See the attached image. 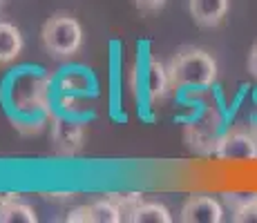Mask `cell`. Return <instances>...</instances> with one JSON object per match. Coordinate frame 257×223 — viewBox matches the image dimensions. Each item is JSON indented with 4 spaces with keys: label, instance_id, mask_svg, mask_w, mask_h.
<instances>
[{
    "label": "cell",
    "instance_id": "obj_1",
    "mask_svg": "<svg viewBox=\"0 0 257 223\" xmlns=\"http://www.w3.org/2000/svg\"><path fill=\"white\" fill-rule=\"evenodd\" d=\"M172 89H192L201 92L215 85L219 67L210 52L201 47H181L168 63Z\"/></svg>",
    "mask_w": 257,
    "mask_h": 223
},
{
    "label": "cell",
    "instance_id": "obj_2",
    "mask_svg": "<svg viewBox=\"0 0 257 223\" xmlns=\"http://www.w3.org/2000/svg\"><path fill=\"white\" fill-rule=\"evenodd\" d=\"M41 38L54 58H72L83 47V27L72 14L58 12L45 21Z\"/></svg>",
    "mask_w": 257,
    "mask_h": 223
},
{
    "label": "cell",
    "instance_id": "obj_3",
    "mask_svg": "<svg viewBox=\"0 0 257 223\" xmlns=\"http://www.w3.org/2000/svg\"><path fill=\"white\" fill-rule=\"evenodd\" d=\"M215 156L219 161H237L248 163L257 161V141L255 136L244 130H233L215 143Z\"/></svg>",
    "mask_w": 257,
    "mask_h": 223
},
{
    "label": "cell",
    "instance_id": "obj_4",
    "mask_svg": "<svg viewBox=\"0 0 257 223\" xmlns=\"http://www.w3.org/2000/svg\"><path fill=\"white\" fill-rule=\"evenodd\" d=\"M224 205L210 194H192L181 205L179 221L184 223H219L224 221Z\"/></svg>",
    "mask_w": 257,
    "mask_h": 223
},
{
    "label": "cell",
    "instance_id": "obj_5",
    "mask_svg": "<svg viewBox=\"0 0 257 223\" xmlns=\"http://www.w3.org/2000/svg\"><path fill=\"white\" fill-rule=\"evenodd\" d=\"M190 16L199 27L215 29L226 21L230 12V0H190L188 3Z\"/></svg>",
    "mask_w": 257,
    "mask_h": 223
},
{
    "label": "cell",
    "instance_id": "obj_6",
    "mask_svg": "<svg viewBox=\"0 0 257 223\" xmlns=\"http://www.w3.org/2000/svg\"><path fill=\"white\" fill-rule=\"evenodd\" d=\"M83 127L78 123H72V121H61L56 118L52 125V143L61 154L65 156H72V154H78L83 150Z\"/></svg>",
    "mask_w": 257,
    "mask_h": 223
},
{
    "label": "cell",
    "instance_id": "obj_7",
    "mask_svg": "<svg viewBox=\"0 0 257 223\" xmlns=\"http://www.w3.org/2000/svg\"><path fill=\"white\" fill-rule=\"evenodd\" d=\"M25 41L16 25L0 21V65H12L23 54Z\"/></svg>",
    "mask_w": 257,
    "mask_h": 223
},
{
    "label": "cell",
    "instance_id": "obj_8",
    "mask_svg": "<svg viewBox=\"0 0 257 223\" xmlns=\"http://www.w3.org/2000/svg\"><path fill=\"white\" fill-rule=\"evenodd\" d=\"M125 221L130 223H170V210L159 201H139L135 207L125 212Z\"/></svg>",
    "mask_w": 257,
    "mask_h": 223
},
{
    "label": "cell",
    "instance_id": "obj_9",
    "mask_svg": "<svg viewBox=\"0 0 257 223\" xmlns=\"http://www.w3.org/2000/svg\"><path fill=\"white\" fill-rule=\"evenodd\" d=\"M36 210L27 203L16 199H9L0 205V223H36Z\"/></svg>",
    "mask_w": 257,
    "mask_h": 223
},
{
    "label": "cell",
    "instance_id": "obj_10",
    "mask_svg": "<svg viewBox=\"0 0 257 223\" xmlns=\"http://www.w3.org/2000/svg\"><path fill=\"white\" fill-rule=\"evenodd\" d=\"M123 207L116 203V199H101L90 205V223H121L125 219Z\"/></svg>",
    "mask_w": 257,
    "mask_h": 223
},
{
    "label": "cell",
    "instance_id": "obj_11",
    "mask_svg": "<svg viewBox=\"0 0 257 223\" xmlns=\"http://www.w3.org/2000/svg\"><path fill=\"white\" fill-rule=\"evenodd\" d=\"M148 89H150L152 101H161L168 94V89H172L170 74H168L166 65H161V63H152L150 65V72H148Z\"/></svg>",
    "mask_w": 257,
    "mask_h": 223
},
{
    "label": "cell",
    "instance_id": "obj_12",
    "mask_svg": "<svg viewBox=\"0 0 257 223\" xmlns=\"http://www.w3.org/2000/svg\"><path fill=\"white\" fill-rule=\"evenodd\" d=\"M221 196H224L226 205L230 207V212H235V210H239V207H244L246 203L255 201L257 192H224Z\"/></svg>",
    "mask_w": 257,
    "mask_h": 223
},
{
    "label": "cell",
    "instance_id": "obj_13",
    "mask_svg": "<svg viewBox=\"0 0 257 223\" xmlns=\"http://www.w3.org/2000/svg\"><path fill=\"white\" fill-rule=\"evenodd\" d=\"M233 221L235 223H257V199L246 203L244 207L233 212Z\"/></svg>",
    "mask_w": 257,
    "mask_h": 223
},
{
    "label": "cell",
    "instance_id": "obj_14",
    "mask_svg": "<svg viewBox=\"0 0 257 223\" xmlns=\"http://www.w3.org/2000/svg\"><path fill=\"white\" fill-rule=\"evenodd\" d=\"M132 3L139 12H159V9L166 7L168 0H132Z\"/></svg>",
    "mask_w": 257,
    "mask_h": 223
},
{
    "label": "cell",
    "instance_id": "obj_15",
    "mask_svg": "<svg viewBox=\"0 0 257 223\" xmlns=\"http://www.w3.org/2000/svg\"><path fill=\"white\" fill-rule=\"evenodd\" d=\"M67 223H90V205H83V207H76L67 214Z\"/></svg>",
    "mask_w": 257,
    "mask_h": 223
},
{
    "label": "cell",
    "instance_id": "obj_16",
    "mask_svg": "<svg viewBox=\"0 0 257 223\" xmlns=\"http://www.w3.org/2000/svg\"><path fill=\"white\" fill-rule=\"evenodd\" d=\"M248 72L257 81V43L253 45V49H250V54H248Z\"/></svg>",
    "mask_w": 257,
    "mask_h": 223
},
{
    "label": "cell",
    "instance_id": "obj_17",
    "mask_svg": "<svg viewBox=\"0 0 257 223\" xmlns=\"http://www.w3.org/2000/svg\"><path fill=\"white\" fill-rule=\"evenodd\" d=\"M248 130H250V134H253V136H255V141H257V121L250 123V127H248Z\"/></svg>",
    "mask_w": 257,
    "mask_h": 223
},
{
    "label": "cell",
    "instance_id": "obj_18",
    "mask_svg": "<svg viewBox=\"0 0 257 223\" xmlns=\"http://www.w3.org/2000/svg\"><path fill=\"white\" fill-rule=\"evenodd\" d=\"M5 5H7V0H0V9H3V7H5Z\"/></svg>",
    "mask_w": 257,
    "mask_h": 223
}]
</instances>
